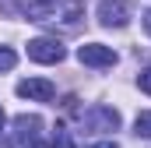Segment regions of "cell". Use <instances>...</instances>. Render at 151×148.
<instances>
[{"mask_svg": "<svg viewBox=\"0 0 151 148\" xmlns=\"http://www.w3.org/2000/svg\"><path fill=\"white\" fill-rule=\"evenodd\" d=\"M42 116L35 113H21V116H14V131H11V141L7 148H39L42 145Z\"/></svg>", "mask_w": 151, "mask_h": 148, "instance_id": "obj_1", "label": "cell"}, {"mask_svg": "<svg viewBox=\"0 0 151 148\" xmlns=\"http://www.w3.org/2000/svg\"><path fill=\"white\" fill-rule=\"evenodd\" d=\"M63 57H67V49L56 39H32L28 42V60H35V64H60Z\"/></svg>", "mask_w": 151, "mask_h": 148, "instance_id": "obj_2", "label": "cell"}, {"mask_svg": "<svg viewBox=\"0 0 151 148\" xmlns=\"http://www.w3.org/2000/svg\"><path fill=\"white\" fill-rule=\"evenodd\" d=\"M77 60H81V64H88V67H113V64H116V53H113V46L84 42V46L77 49Z\"/></svg>", "mask_w": 151, "mask_h": 148, "instance_id": "obj_3", "label": "cell"}, {"mask_svg": "<svg viewBox=\"0 0 151 148\" xmlns=\"http://www.w3.org/2000/svg\"><path fill=\"white\" fill-rule=\"evenodd\" d=\"M95 14H99V21H102L106 28H123V25L130 21V7H127L123 0H102Z\"/></svg>", "mask_w": 151, "mask_h": 148, "instance_id": "obj_4", "label": "cell"}, {"mask_svg": "<svg viewBox=\"0 0 151 148\" xmlns=\"http://www.w3.org/2000/svg\"><path fill=\"white\" fill-rule=\"evenodd\" d=\"M18 95L21 99H35V102H49L56 95V88L46 78H25V81H18Z\"/></svg>", "mask_w": 151, "mask_h": 148, "instance_id": "obj_5", "label": "cell"}, {"mask_svg": "<svg viewBox=\"0 0 151 148\" xmlns=\"http://www.w3.org/2000/svg\"><path fill=\"white\" fill-rule=\"evenodd\" d=\"M84 123L91 127V131H116L119 127V113L113 106H95V110L84 113Z\"/></svg>", "mask_w": 151, "mask_h": 148, "instance_id": "obj_6", "label": "cell"}, {"mask_svg": "<svg viewBox=\"0 0 151 148\" xmlns=\"http://www.w3.org/2000/svg\"><path fill=\"white\" fill-rule=\"evenodd\" d=\"M49 148H74V138L67 127H56V134L49 138Z\"/></svg>", "mask_w": 151, "mask_h": 148, "instance_id": "obj_7", "label": "cell"}, {"mask_svg": "<svg viewBox=\"0 0 151 148\" xmlns=\"http://www.w3.org/2000/svg\"><path fill=\"white\" fill-rule=\"evenodd\" d=\"M134 127H137V138H148L151 141V110H144L137 120H134Z\"/></svg>", "mask_w": 151, "mask_h": 148, "instance_id": "obj_8", "label": "cell"}, {"mask_svg": "<svg viewBox=\"0 0 151 148\" xmlns=\"http://www.w3.org/2000/svg\"><path fill=\"white\" fill-rule=\"evenodd\" d=\"M14 64H18V53L11 46H0V71H11Z\"/></svg>", "mask_w": 151, "mask_h": 148, "instance_id": "obj_9", "label": "cell"}, {"mask_svg": "<svg viewBox=\"0 0 151 148\" xmlns=\"http://www.w3.org/2000/svg\"><path fill=\"white\" fill-rule=\"evenodd\" d=\"M141 92H148V95H151V67L141 71Z\"/></svg>", "mask_w": 151, "mask_h": 148, "instance_id": "obj_10", "label": "cell"}, {"mask_svg": "<svg viewBox=\"0 0 151 148\" xmlns=\"http://www.w3.org/2000/svg\"><path fill=\"white\" fill-rule=\"evenodd\" d=\"M88 148H119L116 141H95V145H88Z\"/></svg>", "mask_w": 151, "mask_h": 148, "instance_id": "obj_11", "label": "cell"}, {"mask_svg": "<svg viewBox=\"0 0 151 148\" xmlns=\"http://www.w3.org/2000/svg\"><path fill=\"white\" fill-rule=\"evenodd\" d=\"M141 21H144V32L151 36V11H144V18H141Z\"/></svg>", "mask_w": 151, "mask_h": 148, "instance_id": "obj_12", "label": "cell"}, {"mask_svg": "<svg viewBox=\"0 0 151 148\" xmlns=\"http://www.w3.org/2000/svg\"><path fill=\"white\" fill-rule=\"evenodd\" d=\"M4 120H7V116H4V110H0V127H4Z\"/></svg>", "mask_w": 151, "mask_h": 148, "instance_id": "obj_13", "label": "cell"}]
</instances>
